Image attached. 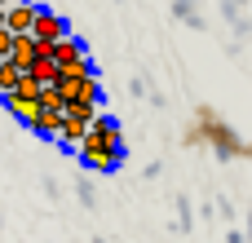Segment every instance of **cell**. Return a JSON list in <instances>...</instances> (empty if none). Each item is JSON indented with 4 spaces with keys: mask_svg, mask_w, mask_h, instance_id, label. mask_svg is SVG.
I'll use <instances>...</instances> for the list:
<instances>
[{
    "mask_svg": "<svg viewBox=\"0 0 252 243\" xmlns=\"http://www.w3.org/2000/svg\"><path fill=\"white\" fill-rule=\"evenodd\" d=\"M9 58H13L22 71H31V66H35V58H40V49H35V35H13V49H9Z\"/></svg>",
    "mask_w": 252,
    "mask_h": 243,
    "instance_id": "6",
    "label": "cell"
},
{
    "mask_svg": "<svg viewBox=\"0 0 252 243\" xmlns=\"http://www.w3.org/2000/svg\"><path fill=\"white\" fill-rule=\"evenodd\" d=\"M35 13H40V4H31V0H13V4L4 9V31H13V35H31Z\"/></svg>",
    "mask_w": 252,
    "mask_h": 243,
    "instance_id": "3",
    "label": "cell"
},
{
    "mask_svg": "<svg viewBox=\"0 0 252 243\" xmlns=\"http://www.w3.org/2000/svg\"><path fill=\"white\" fill-rule=\"evenodd\" d=\"M9 4H13V0H0V9H9Z\"/></svg>",
    "mask_w": 252,
    "mask_h": 243,
    "instance_id": "13",
    "label": "cell"
},
{
    "mask_svg": "<svg viewBox=\"0 0 252 243\" xmlns=\"http://www.w3.org/2000/svg\"><path fill=\"white\" fill-rule=\"evenodd\" d=\"M0 102H4V111H9L13 120H22L27 128H31V120L40 115V102H35V97H22V93H4Z\"/></svg>",
    "mask_w": 252,
    "mask_h": 243,
    "instance_id": "5",
    "label": "cell"
},
{
    "mask_svg": "<svg viewBox=\"0 0 252 243\" xmlns=\"http://www.w3.org/2000/svg\"><path fill=\"white\" fill-rule=\"evenodd\" d=\"M58 89H62L66 102H97L102 97V80L97 75H62Z\"/></svg>",
    "mask_w": 252,
    "mask_h": 243,
    "instance_id": "2",
    "label": "cell"
},
{
    "mask_svg": "<svg viewBox=\"0 0 252 243\" xmlns=\"http://www.w3.org/2000/svg\"><path fill=\"white\" fill-rule=\"evenodd\" d=\"M0 31H4V9H0Z\"/></svg>",
    "mask_w": 252,
    "mask_h": 243,
    "instance_id": "12",
    "label": "cell"
},
{
    "mask_svg": "<svg viewBox=\"0 0 252 243\" xmlns=\"http://www.w3.org/2000/svg\"><path fill=\"white\" fill-rule=\"evenodd\" d=\"M27 75H31V80H35L40 89H49V84H58V80H62V66H58L53 58H40V62H35V66L27 71Z\"/></svg>",
    "mask_w": 252,
    "mask_h": 243,
    "instance_id": "9",
    "label": "cell"
},
{
    "mask_svg": "<svg viewBox=\"0 0 252 243\" xmlns=\"http://www.w3.org/2000/svg\"><path fill=\"white\" fill-rule=\"evenodd\" d=\"M31 133H35V137H53V142H58V133H62V111L40 106V115L31 120Z\"/></svg>",
    "mask_w": 252,
    "mask_h": 243,
    "instance_id": "7",
    "label": "cell"
},
{
    "mask_svg": "<svg viewBox=\"0 0 252 243\" xmlns=\"http://www.w3.org/2000/svg\"><path fill=\"white\" fill-rule=\"evenodd\" d=\"M89 128H93V124H84V120H75V115L62 111V133H58V142H62V146H80V142L89 137Z\"/></svg>",
    "mask_w": 252,
    "mask_h": 243,
    "instance_id": "8",
    "label": "cell"
},
{
    "mask_svg": "<svg viewBox=\"0 0 252 243\" xmlns=\"http://www.w3.org/2000/svg\"><path fill=\"white\" fill-rule=\"evenodd\" d=\"M80 159H84L93 173L120 168V159H124V137H120V124H115L111 115H97V120H93L89 137L80 142Z\"/></svg>",
    "mask_w": 252,
    "mask_h": 243,
    "instance_id": "1",
    "label": "cell"
},
{
    "mask_svg": "<svg viewBox=\"0 0 252 243\" xmlns=\"http://www.w3.org/2000/svg\"><path fill=\"white\" fill-rule=\"evenodd\" d=\"M31 35H35V40H44V44H58V40L66 35V18H62V13H53V9H40V13H35Z\"/></svg>",
    "mask_w": 252,
    "mask_h": 243,
    "instance_id": "4",
    "label": "cell"
},
{
    "mask_svg": "<svg viewBox=\"0 0 252 243\" xmlns=\"http://www.w3.org/2000/svg\"><path fill=\"white\" fill-rule=\"evenodd\" d=\"M9 49H13V31H0V62H9Z\"/></svg>",
    "mask_w": 252,
    "mask_h": 243,
    "instance_id": "11",
    "label": "cell"
},
{
    "mask_svg": "<svg viewBox=\"0 0 252 243\" xmlns=\"http://www.w3.org/2000/svg\"><path fill=\"white\" fill-rule=\"evenodd\" d=\"M18 84H22V66H18L13 58H9V62H0V97H4V93H13Z\"/></svg>",
    "mask_w": 252,
    "mask_h": 243,
    "instance_id": "10",
    "label": "cell"
}]
</instances>
